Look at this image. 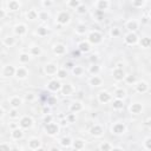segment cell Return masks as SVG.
I'll use <instances>...</instances> for the list:
<instances>
[{
    "mask_svg": "<svg viewBox=\"0 0 151 151\" xmlns=\"http://www.w3.org/2000/svg\"><path fill=\"white\" fill-rule=\"evenodd\" d=\"M45 130H46V132L48 135H56L58 132V125L53 124V123H48L45 126Z\"/></svg>",
    "mask_w": 151,
    "mask_h": 151,
    "instance_id": "obj_1",
    "label": "cell"
},
{
    "mask_svg": "<svg viewBox=\"0 0 151 151\" xmlns=\"http://www.w3.org/2000/svg\"><path fill=\"white\" fill-rule=\"evenodd\" d=\"M89 40L91 43H93V44H98V43H100L102 41L100 33H98V32H92V33H90Z\"/></svg>",
    "mask_w": 151,
    "mask_h": 151,
    "instance_id": "obj_2",
    "label": "cell"
},
{
    "mask_svg": "<svg viewBox=\"0 0 151 151\" xmlns=\"http://www.w3.org/2000/svg\"><path fill=\"white\" fill-rule=\"evenodd\" d=\"M57 20H58L59 24H67L69 20H70V15H69V13H66V12H62V13H59Z\"/></svg>",
    "mask_w": 151,
    "mask_h": 151,
    "instance_id": "obj_3",
    "label": "cell"
},
{
    "mask_svg": "<svg viewBox=\"0 0 151 151\" xmlns=\"http://www.w3.org/2000/svg\"><path fill=\"white\" fill-rule=\"evenodd\" d=\"M112 131L115 132L116 135H120V133H123L124 131H125V125L122 123H117L113 125V128H112Z\"/></svg>",
    "mask_w": 151,
    "mask_h": 151,
    "instance_id": "obj_4",
    "label": "cell"
},
{
    "mask_svg": "<svg viewBox=\"0 0 151 151\" xmlns=\"http://www.w3.org/2000/svg\"><path fill=\"white\" fill-rule=\"evenodd\" d=\"M20 126L24 128V129H28L32 126V119L30 117H24L20 120Z\"/></svg>",
    "mask_w": 151,
    "mask_h": 151,
    "instance_id": "obj_5",
    "label": "cell"
},
{
    "mask_svg": "<svg viewBox=\"0 0 151 151\" xmlns=\"http://www.w3.org/2000/svg\"><path fill=\"white\" fill-rule=\"evenodd\" d=\"M98 99H99L100 103H107V102H110V99H111V96L107 92H100L99 96H98Z\"/></svg>",
    "mask_w": 151,
    "mask_h": 151,
    "instance_id": "obj_6",
    "label": "cell"
},
{
    "mask_svg": "<svg viewBox=\"0 0 151 151\" xmlns=\"http://www.w3.org/2000/svg\"><path fill=\"white\" fill-rule=\"evenodd\" d=\"M125 41L128 43V44H130V45L136 44V43H137V36L131 32V33H129L128 36L125 37Z\"/></svg>",
    "mask_w": 151,
    "mask_h": 151,
    "instance_id": "obj_7",
    "label": "cell"
},
{
    "mask_svg": "<svg viewBox=\"0 0 151 151\" xmlns=\"http://www.w3.org/2000/svg\"><path fill=\"white\" fill-rule=\"evenodd\" d=\"M125 77V74H124V71L123 70H115L113 71V78L116 79V80H123V78Z\"/></svg>",
    "mask_w": 151,
    "mask_h": 151,
    "instance_id": "obj_8",
    "label": "cell"
},
{
    "mask_svg": "<svg viewBox=\"0 0 151 151\" xmlns=\"http://www.w3.org/2000/svg\"><path fill=\"white\" fill-rule=\"evenodd\" d=\"M48 89L52 90V91H58L60 89V83L58 80H51L48 83Z\"/></svg>",
    "mask_w": 151,
    "mask_h": 151,
    "instance_id": "obj_9",
    "label": "cell"
},
{
    "mask_svg": "<svg viewBox=\"0 0 151 151\" xmlns=\"http://www.w3.org/2000/svg\"><path fill=\"white\" fill-rule=\"evenodd\" d=\"M130 111L132 112V113H135V115H137V113H139L140 111H142V104H132L131 107H130Z\"/></svg>",
    "mask_w": 151,
    "mask_h": 151,
    "instance_id": "obj_10",
    "label": "cell"
},
{
    "mask_svg": "<svg viewBox=\"0 0 151 151\" xmlns=\"http://www.w3.org/2000/svg\"><path fill=\"white\" fill-rule=\"evenodd\" d=\"M14 73H15V69L13 66H6L5 70H4V76H6V77L14 76Z\"/></svg>",
    "mask_w": 151,
    "mask_h": 151,
    "instance_id": "obj_11",
    "label": "cell"
},
{
    "mask_svg": "<svg viewBox=\"0 0 151 151\" xmlns=\"http://www.w3.org/2000/svg\"><path fill=\"white\" fill-rule=\"evenodd\" d=\"M45 71H46V73H48V74H53V73L57 72V66L54 64H47L46 67H45Z\"/></svg>",
    "mask_w": 151,
    "mask_h": 151,
    "instance_id": "obj_12",
    "label": "cell"
},
{
    "mask_svg": "<svg viewBox=\"0 0 151 151\" xmlns=\"http://www.w3.org/2000/svg\"><path fill=\"white\" fill-rule=\"evenodd\" d=\"M28 145H30V148H31V149H36V150H37L38 148H40V140L37 139V138H33V139L30 140Z\"/></svg>",
    "mask_w": 151,
    "mask_h": 151,
    "instance_id": "obj_13",
    "label": "cell"
},
{
    "mask_svg": "<svg viewBox=\"0 0 151 151\" xmlns=\"http://www.w3.org/2000/svg\"><path fill=\"white\" fill-rule=\"evenodd\" d=\"M91 133H92L93 136H102V135H103V129H102L100 126L96 125L91 129Z\"/></svg>",
    "mask_w": 151,
    "mask_h": 151,
    "instance_id": "obj_14",
    "label": "cell"
},
{
    "mask_svg": "<svg viewBox=\"0 0 151 151\" xmlns=\"http://www.w3.org/2000/svg\"><path fill=\"white\" fill-rule=\"evenodd\" d=\"M136 89H137L138 92H145L146 90H148V85H146V83H144V81H142V83H138L137 86H136Z\"/></svg>",
    "mask_w": 151,
    "mask_h": 151,
    "instance_id": "obj_15",
    "label": "cell"
},
{
    "mask_svg": "<svg viewBox=\"0 0 151 151\" xmlns=\"http://www.w3.org/2000/svg\"><path fill=\"white\" fill-rule=\"evenodd\" d=\"M15 74H17L18 78L22 79V78H25L26 76H27V71H26L25 69H18V70L15 71Z\"/></svg>",
    "mask_w": 151,
    "mask_h": 151,
    "instance_id": "obj_16",
    "label": "cell"
},
{
    "mask_svg": "<svg viewBox=\"0 0 151 151\" xmlns=\"http://www.w3.org/2000/svg\"><path fill=\"white\" fill-rule=\"evenodd\" d=\"M14 32L17 34H19V36H21V34H24L26 32V27L25 25H18L17 27H15V30H14Z\"/></svg>",
    "mask_w": 151,
    "mask_h": 151,
    "instance_id": "obj_17",
    "label": "cell"
},
{
    "mask_svg": "<svg viewBox=\"0 0 151 151\" xmlns=\"http://www.w3.org/2000/svg\"><path fill=\"white\" fill-rule=\"evenodd\" d=\"M12 137H13L14 139H20V138L22 137V131L19 129L13 130V132H12Z\"/></svg>",
    "mask_w": 151,
    "mask_h": 151,
    "instance_id": "obj_18",
    "label": "cell"
},
{
    "mask_svg": "<svg viewBox=\"0 0 151 151\" xmlns=\"http://www.w3.org/2000/svg\"><path fill=\"white\" fill-rule=\"evenodd\" d=\"M81 107H83V106H81V104L77 102V103H73L72 105H71L70 109H71V111H72V112H78V111H80V110H81Z\"/></svg>",
    "mask_w": 151,
    "mask_h": 151,
    "instance_id": "obj_19",
    "label": "cell"
},
{
    "mask_svg": "<svg viewBox=\"0 0 151 151\" xmlns=\"http://www.w3.org/2000/svg\"><path fill=\"white\" fill-rule=\"evenodd\" d=\"M53 51H54V53H57V54H63L65 52V46L64 45H57L56 47L53 48Z\"/></svg>",
    "mask_w": 151,
    "mask_h": 151,
    "instance_id": "obj_20",
    "label": "cell"
},
{
    "mask_svg": "<svg viewBox=\"0 0 151 151\" xmlns=\"http://www.w3.org/2000/svg\"><path fill=\"white\" fill-rule=\"evenodd\" d=\"M9 9L12 11H15V10H19V3L13 0V1H10L9 3Z\"/></svg>",
    "mask_w": 151,
    "mask_h": 151,
    "instance_id": "obj_21",
    "label": "cell"
},
{
    "mask_svg": "<svg viewBox=\"0 0 151 151\" xmlns=\"http://www.w3.org/2000/svg\"><path fill=\"white\" fill-rule=\"evenodd\" d=\"M20 104H21V99H20V98L14 97V98H12L11 99V105L13 107H18Z\"/></svg>",
    "mask_w": 151,
    "mask_h": 151,
    "instance_id": "obj_22",
    "label": "cell"
},
{
    "mask_svg": "<svg viewBox=\"0 0 151 151\" xmlns=\"http://www.w3.org/2000/svg\"><path fill=\"white\" fill-rule=\"evenodd\" d=\"M90 83H91V84L92 85H95V86H99V85L102 84V79L99 78V77H92V78H91V80H90Z\"/></svg>",
    "mask_w": 151,
    "mask_h": 151,
    "instance_id": "obj_23",
    "label": "cell"
},
{
    "mask_svg": "<svg viewBox=\"0 0 151 151\" xmlns=\"http://www.w3.org/2000/svg\"><path fill=\"white\" fill-rule=\"evenodd\" d=\"M107 6H109V3H107V1H105V0H100V1L98 3V10H100V11L106 10Z\"/></svg>",
    "mask_w": 151,
    "mask_h": 151,
    "instance_id": "obj_24",
    "label": "cell"
},
{
    "mask_svg": "<svg viewBox=\"0 0 151 151\" xmlns=\"http://www.w3.org/2000/svg\"><path fill=\"white\" fill-rule=\"evenodd\" d=\"M89 50H90V45L87 44V43H80V44H79V51H81V52H87Z\"/></svg>",
    "mask_w": 151,
    "mask_h": 151,
    "instance_id": "obj_25",
    "label": "cell"
},
{
    "mask_svg": "<svg viewBox=\"0 0 151 151\" xmlns=\"http://www.w3.org/2000/svg\"><path fill=\"white\" fill-rule=\"evenodd\" d=\"M126 27H128L130 31L132 32V31H135V30H137L138 26H137V22H136V21H129V22H128V25H126Z\"/></svg>",
    "mask_w": 151,
    "mask_h": 151,
    "instance_id": "obj_26",
    "label": "cell"
},
{
    "mask_svg": "<svg viewBox=\"0 0 151 151\" xmlns=\"http://www.w3.org/2000/svg\"><path fill=\"white\" fill-rule=\"evenodd\" d=\"M150 44H151V39L148 38V37H146V38H143L142 41H140V45H142L143 47H149Z\"/></svg>",
    "mask_w": 151,
    "mask_h": 151,
    "instance_id": "obj_27",
    "label": "cell"
},
{
    "mask_svg": "<svg viewBox=\"0 0 151 151\" xmlns=\"http://www.w3.org/2000/svg\"><path fill=\"white\" fill-rule=\"evenodd\" d=\"M27 18L30 20H34V19H37V18H38V13H37L34 10H32V11H30L27 13Z\"/></svg>",
    "mask_w": 151,
    "mask_h": 151,
    "instance_id": "obj_28",
    "label": "cell"
},
{
    "mask_svg": "<svg viewBox=\"0 0 151 151\" xmlns=\"http://www.w3.org/2000/svg\"><path fill=\"white\" fill-rule=\"evenodd\" d=\"M71 92H72V87H71L70 84H66L63 86V93L64 95H70Z\"/></svg>",
    "mask_w": 151,
    "mask_h": 151,
    "instance_id": "obj_29",
    "label": "cell"
},
{
    "mask_svg": "<svg viewBox=\"0 0 151 151\" xmlns=\"http://www.w3.org/2000/svg\"><path fill=\"white\" fill-rule=\"evenodd\" d=\"M84 146V142L81 139H77L74 143H73V148L74 149H81Z\"/></svg>",
    "mask_w": 151,
    "mask_h": 151,
    "instance_id": "obj_30",
    "label": "cell"
},
{
    "mask_svg": "<svg viewBox=\"0 0 151 151\" xmlns=\"http://www.w3.org/2000/svg\"><path fill=\"white\" fill-rule=\"evenodd\" d=\"M123 102L120 100V99H117V100L113 102V107L115 109H123Z\"/></svg>",
    "mask_w": 151,
    "mask_h": 151,
    "instance_id": "obj_31",
    "label": "cell"
},
{
    "mask_svg": "<svg viewBox=\"0 0 151 151\" xmlns=\"http://www.w3.org/2000/svg\"><path fill=\"white\" fill-rule=\"evenodd\" d=\"M86 31H87V27L85 25H79L78 28H77V33L79 34H84Z\"/></svg>",
    "mask_w": 151,
    "mask_h": 151,
    "instance_id": "obj_32",
    "label": "cell"
},
{
    "mask_svg": "<svg viewBox=\"0 0 151 151\" xmlns=\"http://www.w3.org/2000/svg\"><path fill=\"white\" fill-rule=\"evenodd\" d=\"M4 43H5L6 46H12V45L14 44V39L12 38V37H7V38H5Z\"/></svg>",
    "mask_w": 151,
    "mask_h": 151,
    "instance_id": "obj_33",
    "label": "cell"
},
{
    "mask_svg": "<svg viewBox=\"0 0 151 151\" xmlns=\"http://www.w3.org/2000/svg\"><path fill=\"white\" fill-rule=\"evenodd\" d=\"M116 97L118 98V99H120V98H124V96H125V91L124 90H122V89H119V90H117L116 91Z\"/></svg>",
    "mask_w": 151,
    "mask_h": 151,
    "instance_id": "obj_34",
    "label": "cell"
},
{
    "mask_svg": "<svg viewBox=\"0 0 151 151\" xmlns=\"http://www.w3.org/2000/svg\"><path fill=\"white\" fill-rule=\"evenodd\" d=\"M19 60L21 63H27L28 60H30V57H28V54L24 53V54H21V56L19 57Z\"/></svg>",
    "mask_w": 151,
    "mask_h": 151,
    "instance_id": "obj_35",
    "label": "cell"
},
{
    "mask_svg": "<svg viewBox=\"0 0 151 151\" xmlns=\"http://www.w3.org/2000/svg\"><path fill=\"white\" fill-rule=\"evenodd\" d=\"M100 149H102V151H110L111 150V146H110L109 143H103L100 145Z\"/></svg>",
    "mask_w": 151,
    "mask_h": 151,
    "instance_id": "obj_36",
    "label": "cell"
},
{
    "mask_svg": "<svg viewBox=\"0 0 151 151\" xmlns=\"http://www.w3.org/2000/svg\"><path fill=\"white\" fill-rule=\"evenodd\" d=\"M70 144H71V139H70V138L65 137V138H63V139H62V145L63 146H69Z\"/></svg>",
    "mask_w": 151,
    "mask_h": 151,
    "instance_id": "obj_37",
    "label": "cell"
},
{
    "mask_svg": "<svg viewBox=\"0 0 151 151\" xmlns=\"http://www.w3.org/2000/svg\"><path fill=\"white\" fill-rule=\"evenodd\" d=\"M38 34L39 36H46L47 34V30L45 27H39L38 28Z\"/></svg>",
    "mask_w": 151,
    "mask_h": 151,
    "instance_id": "obj_38",
    "label": "cell"
},
{
    "mask_svg": "<svg viewBox=\"0 0 151 151\" xmlns=\"http://www.w3.org/2000/svg\"><path fill=\"white\" fill-rule=\"evenodd\" d=\"M31 53L33 56H39L40 54V48L39 47H32L31 48Z\"/></svg>",
    "mask_w": 151,
    "mask_h": 151,
    "instance_id": "obj_39",
    "label": "cell"
},
{
    "mask_svg": "<svg viewBox=\"0 0 151 151\" xmlns=\"http://www.w3.org/2000/svg\"><path fill=\"white\" fill-rule=\"evenodd\" d=\"M126 81H128L129 84H132V83L136 81V77H135V76H128V77H126Z\"/></svg>",
    "mask_w": 151,
    "mask_h": 151,
    "instance_id": "obj_40",
    "label": "cell"
},
{
    "mask_svg": "<svg viewBox=\"0 0 151 151\" xmlns=\"http://www.w3.org/2000/svg\"><path fill=\"white\" fill-rule=\"evenodd\" d=\"M18 116H19V113H18L17 110H15V109L11 110V112H10V117H12V118H17Z\"/></svg>",
    "mask_w": 151,
    "mask_h": 151,
    "instance_id": "obj_41",
    "label": "cell"
},
{
    "mask_svg": "<svg viewBox=\"0 0 151 151\" xmlns=\"http://www.w3.org/2000/svg\"><path fill=\"white\" fill-rule=\"evenodd\" d=\"M69 5L72 6V7H78V6L80 5V3H79L78 0H72V1H70V3H69Z\"/></svg>",
    "mask_w": 151,
    "mask_h": 151,
    "instance_id": "obj_42",
    "label": "cell"
},
{
    "mask_svg": "<svg viewBox=\"0 0 151 151\" xmlns=\"http://www.w3.org/2000/svg\"><path fill=\"white\" fill-rule=\"evenodd\" d=\"M90 72L93 73V74H95V73H98L99 72V67L96 66V65H93V66H91V69H90Z\"/></svg>",
    "mask_w": 151,
    "mask_h": 151,
    "instance_id": "obj_43",
    "label": "cell"
},
{
    "mask_svg": "<svg viewBox=\"0 0 151 151\" xmlns=\"http://www.w3.org/2000/svg\"><path fill=\"white\" fill-rule=\"evenodd\" d=\"M66 71H65V70H60V71H58V77H59V78H65V77H66Z\"/></svg>",
    "mask_w": 151,
    "mask_h": 151,
    "instance_id": "obj_44",
    "label": "cell"
},
{
    "mask_svg": "<svg viewBox=\"0 0 151 151\" xmlns=\"http://www.w3.org/2000/svg\"><path fill=\"white\" fill-rule=\"evenodd\" d=\"M77 11H78V13H85V12H86V7H85L84 5H79Z\"/></svg>",
    "mask_w": 151,
    "mask_h": 151,
    "instance_id": "obj_45",
    "label": "cell"
},
{
    "mask_svg": "<svg viewBox=\"0 0 151 151\" xmlns=\"http://www.w3.org/2000/svg\"><path fill=\"white\" fill-rule=\"evenodd\" d=\"M81 72H83V70H81V67H76V69H73V73H74L76 76L81 74Z\"/></svg>",
    "mask_w": 151,
    "mask_h": 151,
    "instance_id": "obj_46",
    "label": "cell"
},
{
    "mask_svg": "<svg viewBox=\"0 0 151 151\" xmlns=\"http://www.w3.org/2000/svg\"><path fill=\"white\" fill-rule=\"evenodd\" d=\"M0 151H11V150H10L9 145H6V144H1V145H0Z\"/></svg>",
    "mask_w": 151,
    "mask_h": 151,
    "instance_id": "obj_47",
    "label": "cell"
},
{
    "mask_svg": "<svg viewBox=\"0 0 151 151\" xmlns=\"http://www.w3.org/2000/svg\"><path fill=\"white\" fill-rule=\"evenodd\" d=\"M145 146H146V149H148V150H150V149H151V139H150V138H146Z\"/></svg>",
    "mask_w": 151,
    "mask_h": 151,
    "instance_id": "obj_48",
    "label": "cell"
},
{
    "mask_svg": "<svg viewBox=\"0 0 151 151\" xmlns=\"http://www.w3.org/2000/svg\"><path fill=\"white\" fill-rule=\"evenodd\" d=\"M25 98H26V100H33V99H34V95H32V93H27Z\"/></svg>",
    "mask_w": 151,
    "mask_h": 151,
    "instance_id": "obj_49",
    "label": "cell"
},
{
    "mask_svg": "<svg viewBox=\"0 0 151 151\" xmlns=\"http://www.w3.org/2000/svg\"><path fill=\"white\" fill-rule=\"evenodd\" d=\"M51 120H52V117H51V116H46V117L44 118V122H45L46 124L51 123Z\"/></svg>",
    "mask_w": 151,
    "mask_h": 151,
    "instance_id": "obj_50",
    "label": "cell"
},
{
    "mask_svg": "<svg viewBox=\"0 0 151 151\" xmlns=\"http://www.w3.org/2000/svg\"><path fill=\"white\" fill-rule=\"evenodd\" d=\"M133 6H143L144 5V1H133V4H132Z\"/></svg>",
    "mask_w": 151,
    "mask_h": 151,
    "instance_id": "obj_51",
    "label": "cell"
},
{
    "mask_svg": "<svg viewBox=\"0 0 151 151\" xmlns=\"http://www.w3.org/2000/svg\"><path fill=\"white\" fill-rule=\"evenodd\" d=\"M111 34H112V36H118V34H119V30H117V28H113V30L111 31Z\"/></svg>",
    "mask_w": 151,
    "mask_h": 151,
    "instance_id": "obj_52",
    "label": "cell"
},
{
    "mask_svg": "<svg viewBox=\"0 0 151 151\" xmlns=\"http://www.w3.org/2000/svg\"><path fill=\"white\" fill-rule=\"evenodd\" d=\"M4 18H5V11L0 10V19H4Z\"/></svg>",
    "mask_w": 151,
    "mask_h": 151,
    "instance_id": "obj_53",
    "label": "cell"
},
{
    "mask_svg": "<svg viewBox=\"0 0 151 151\" xmlns=\"http://www.w3.org/2000/svg\"><path fill=\"white\" fill-rule=\"evenodd\" d=\"M46 18H47V14H46V13H41V14H40V19H41V20H46Z\"/></svg>",
    "mask_w": 151,
    "mask_h": 151,
    "instance_id": "obj_54",
    "label": "cell"
},
{
    "mask_svg": "<svg viewBox=\"0 0 151 151\" xmlns=\"http://www.w3.org/2000/svg\"><path fill=\"white\" fill-rule=\"evenodd\" d=\"M43 5L44 6H51L52 5V1H43Z\"/></svg>",
    "mask_w": 151,
    "mask_h": 151,
    "instance_id": "obj_55",
    "label": "cell"
},
{
    "mask_svg": "<svg viewBox=\"0 0 151 151\" xmlns=\"http://www.w3.org/2000/svg\"><path fill=\"white\" fill-rule=\"evenodd\" d=\"M69 120H70V122H73V120H74V116L70 115V116H69Z\"/></svg>",
    "mask_w": 151,
    "mask_h": 151,
    "instance_id": "obj_56",
    "label": "cell"
},
{
    "mask_svg": "<svg viewBox=\"0 0 151 151\" xmlns=\"http://www.w3.org/2000/svg\"><path fill=\"white\" fill-rule=\"evenodd\" d=\"M73 56H74L76 58H78V57H79V52H76V51H74V52H73Z\"/></svg>",
    "mask_w": 151,
    "mask_h": 151,
    "instance_id": "obj_57",
    "label": "cell"
},
{
    "mask_svg": "<svg viewBox=\"0 0 151 151\" xmlns=\"http://www.w3.org/2000/svg\"><path fill=\"white\" fill-rule=\"evenodd\" d=\"M91 60H92V62H96V60H97V56H92Z\"/></svg>",
    "mask_w": 151,
    "mask_h": 151,
    "instance_id": "obj_58",
    "label": "cell"
},
{
    "mask_svg": "<svg viewBox=\"0 0 151 151\" xmlns=\"http://www.w3.org/2000/svg\"><path fill=\"white\" fill-rule=\"evenodd\" d=\"M110 151H123L122 149H119V148H116V149H113V150H110Z\"/></svg>",
    "mask_w": 151,
    "mask_h": 151,
    "instance_id": "obj_59",
    "label": "cell"
},
{
    "mask_svg": "<svg viewBox=\"0 0 151 151\" xmlns=\"http://www.w3.org/2000/svg\"><path fill=\"white\" fill-rule=\"evenodd\" d=\"M50 151H60V150H59L58 148H52V149H51Z\"/></svg>",
    "mask_w": 151,
    "mask_h": 151,
    "instance_id": "obj_60",
    "label": "cell"
},
{
    "mask_svg": "<svg viewBox=\"0 0 151 151\" xmlns=\"http://www.w3.org/2000/svg\"><path fill=\"white\" fill-rule=\"evenodd\" d=\"M3 115H4V111L3 109H0V117H3Z\"/></svg>",
    "mask_w": 151,
    "mask_h": 151,
    "instance_id": "obj_61",
    "label": "cell"
},
{
    "mask_svg": "<svg viewBox=\"0 0 151 151\" xmlns=\"http://www.w3.org/2000/svg\"><path fill=\"white\" fill-rule=\"evenodd\" d=\"M66 67H72V64H71V63H67V64H66Z\"/></svg>",
    "mask_w": 151,
    "mask_h": 151,
    "instance_id": "obj_62",
    "label": "cell"
},
{
    "mask_svg": "<svg viewBox=\"0 0 151 151\" xmlns=\"http://www.w3.org/2000/svg\"><path fill=\"white\" fill-rule=\"evenodd\" d=\"M37 151H45V150L43 148H38V149H37Z\"/></svg>",
    "mask_w": 151,
    "mask_h": 151,
    "instance_id": "obj_63",
    "label": "cell"
},
{
    "mask_svg": "<svg viewBox=\"0 0 151 151\" xmlns=\"http://www.w3.org/2000/svg\"><path fill=\"white\" fill-rule=\"evenodd\" d=\"M12 151H19V150H18V149H13V150H12Z\"/></svg>",
    "mask_w": 151,
    "mask_h": 151,
    "instance_id": "obj_64",
    "label": "cell"
}]
</instances>
